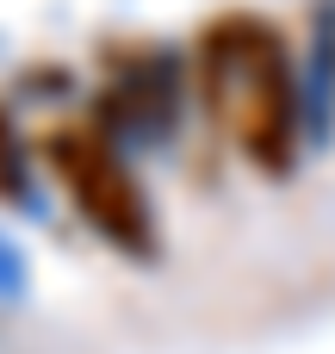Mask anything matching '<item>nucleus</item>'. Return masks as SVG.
I'll return each mask as SVG.
<instances>
[{"mask_svg": "<svg viewBox=\"0 0 335 354\" xmlns=\"http://www.w3.org/2000/svg\"><path fill=\"white\" fill-rule=\"evenodd\" d=\"M193 75L211 131L267 180H286L298 162V68L292 44L267 12L224 6L199 25Z\"/></svg>", "mask_w": 335, "mask_h": 354, "instance_id": "1", "label": "nucleus"}, {"mask_svg": "<svg viewBox=\"0 0 335 354\" xmlns=\"http://www.w3.org/2000/svg\"><path fill=\"white\" fill-rule=\"evenodd\" d=\"M50 180L62 187L68 212L99 236L112 243L118 255H137L149 261L155 255V218H149V193L143 180L131 174V162L118 156V143L99 131V124H81V118H62L44 131L37 143Z\"/></svg>", "mask_w": 335, "mask_h": 354, "instance_id": "2", "label": "nucleus"}, {"mask_svg": "<svg viewBox=\"0 0 335 354\" xmlns=\"http://www.w3.org/2000/svg\"><path fill=\"white\" fill-rule=\"evenodd\" d=\"M12 199H25V143L0 106V205H12Z\"/></svg>", "mask_w": 335, "mask_h": 354, "instance_id": "3", "label": "nucleus"}]
</instances>
